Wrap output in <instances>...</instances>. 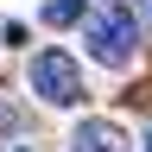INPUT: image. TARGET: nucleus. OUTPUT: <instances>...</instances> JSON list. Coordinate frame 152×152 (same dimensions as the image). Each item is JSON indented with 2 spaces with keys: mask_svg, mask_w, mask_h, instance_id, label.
I'll return each mask as SVG.
<instances>
[{
  "mask_svg": "<svg viewBox=\"0 0 152 152\" xmlns=\"http://www.w3.org/2000/svg\"><path fill=\"white\" fill-rule=\"evenodd\" d=\"M26 83L32 95L45 108H83L89 102V83H83V64L64 51V45H51V51H38L32 64H26Z\"/></svg>",
  "mask_w": 152,
  "mask_h": 152,
  "instance_id": "obj_2",
  "label": "nucleus"
},
{
  "mask_svg": "<svg viewBox=\"0 0 152 152\" xmlns=\"http://www.w3.org/2000/svg\"><path fill=\"white\" fill-rule=\"evenodd\" d=\"M83 45L102 70H127L140 57V13L133 7H95L83 19Z\"/></svg>",
  "mask_w": 152,
  "mask_h": 152,
  "instance_id": "obj_1",
  "label": "nucleus"
},
{
  "mask_svg": "<svg viewBox=\"0 0 152 152\" xmlns=\"http://www.w3.org/2000/svg\"><path fill=\"white\" fill-rule=\"evenodd\" d=\"M133 13H140V19H146V26H152V0H133Z\"/></svg>",
  "mask_w": 152,
  "mask_h": 152,
  "instance_id": "obj_5",
  "label": "nucleus"
},
{
  "mask_svg": "<svg viewBox=\"0 0 152 152\" xmlns=\"http://www.w3.org/2000/svg\"><path fill=\"white\" fill-rule=\"evenodd\" d=\"M70 152H133V140H127V127H121V121L89 114V121H76V127H70Z\"/></svg>",
  "mask_w": 152,
  "mask_h": 152,
  "instance_id": "obj_3",
  "label": "nucleus"
},
{
  "mask_svg": "<svg viewBox=\"0 0 152 152\" xmlns=\"http://www.w3.org/2000/svg\"><path fill=\"white\" fill-rule=\"evenodd\" d=\"M89 13H95L89 0H45V7H38L45 26H76V19H89Z\"/></svg>",
  "mask_w": 152,
  "mask_h": 152,
  "instance_id": "obj_4",
  "label": "nucleus"
},
{
  "mask_svg": "<svg viewBox=\"0 0 152 152\" xmlns=\"http://www.w3.org/2000/svg\"><path fill=\"white\" fill-rule=\"evenodd\" d=\"M146 152H152V127H146Z\"/></svg>",
  "mask_w": 152,
  "mask_h": 152,
  "instance_id": "obj_6",
  "label": "nucleus"
}]
</instances>
